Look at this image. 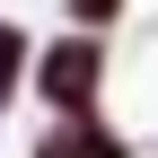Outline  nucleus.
I'll return each mask as SVG.
<instances>
[{
    "label": "nucleus",
    "mask_w": 158,
    "mask_h": 158,
    "mask_svg": "<svg viewBox=\"0 0 158 158\" xmlns=\"http://www.w3.org/2000/svg\"><path fill=\"white\" fill-rule=\"evenodd\" d=\"M123 9H132V0H62V18H70V27H114Z\"/></svg>",
    "instance_id": "nucleus-4"
},
{
    "label": "nucleus",
    "mask_w": 158,
    "mask_h": 158,
    "mask_svg": "<svg viewBox=\"0 0 158 158\" xmlns=\"http://www.w3.org/2000/svg\"><path fill=\"white\" fill-rule=\"evenodd\" d=\"M106 79H114L106 27H70V35H53V44H35L27 88L44 97V114H79V106H106Z\"/></svg>",
    "instance_id": "nucleus-1"
},
{
    "label": "nucleus",
    "mask_w": 158,
    "mask_h": 158,
    "mask_svg": "<svg viewBox=\"0 0 158 158\" xmlns=\"http://www.w3.org/2000/svg\"><path fill=\"white\" fill-rule=\"evenodd\" d=\"M27 70H35V35L18 27V18H0V114H9V97L27 88Z\"/></svg>",
    "instance_id": "nucleus-3"
},
{
    "label": "nucleus",
    "mask_w": 158,
    "mask_h": 158,
    "mask_svg": "<svg viewBox=\"0 0 158 158\" xmlns=\"http://www.w3.org/2000/svg\"><path fill=\"white\" fill-rule=\"evenodd\" d=\"M27 158H141V141H132V132H114L106 106H79V114H53V123L35 132Z\"/></svg>",
    "instance_id": "nucleus-2"
}]
</instances>
